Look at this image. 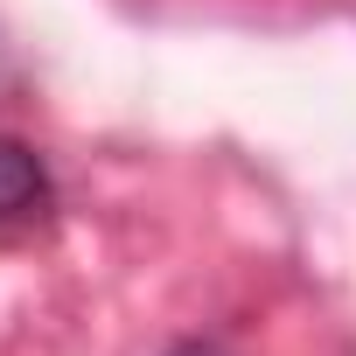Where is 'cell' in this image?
Returning a JSON list of instances; mask_svg holds the SVG:
<instances>
[{
    "label": "cell",
    "mask_w": 356,
    "mask_h": 356,
    "mask_svg": "<svg viewBox=\"0 0 356 356\" xmlns=\"http://www.w3.org/2000/svg\"><path fill=\"white\" fill-rule=\"evenodd\" d=\"M168 356H224L217 342H182V349H168Z\"/></svg>",
    "instance_id": "2"
},
{
    "label": "cell",
    "mask_w": 356,
    "mask_h": 356,
    "mask_svg": "<svg viewBox=\"0 0 356 356\" xmlns=\"http://www.w3.org/2000/svg\"><path fill=\"white\" fill-rule=\"evenodd\" d=\"M49 217H56V175H49V161L22 133H0V231H35Z\"/></svg>",
    "instance_id": "1"
}]
</instances>
